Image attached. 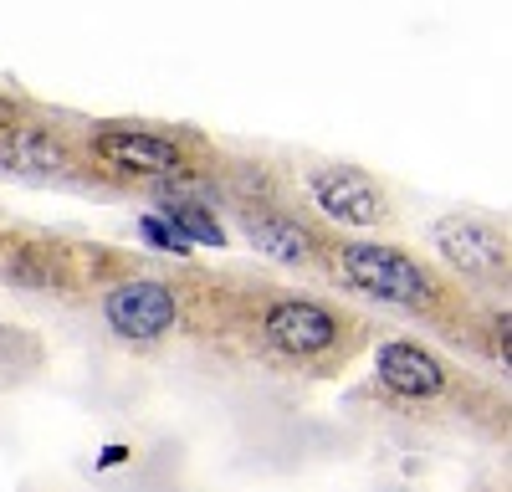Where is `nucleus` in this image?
I'll return each instance as SVG.
<instances>
[{"mask_svg": "<svg viewBox=\"0 0 512 492\" xmlns=\"http://www.w3.org/2000/svg\"><path fill=\"white\" fill-rule=\"evenodd\" d=\"M344 277L359 293L379 298V303H405V308H425L436 298L431 277H425L405 252L395 246H374V241H354L344 246Z\"/></svg>", "mask_w": 512, "mask_h": 492, "instance_id": "obj_1", "label": "nucleus"}, {"mask_svg": "<svg viewBox=\"0 0 512 492\" xmlns=\"http://www.w3.org/2000/svg\"><path fill=\"white\" fill-rule=\"evenodd\" d=\"M103 318L123 339H159L164 328H175L180 308L164 282H118L103 303Z\"/></svg>", "mask_w": 512, "mask_h": 492, "instance_id": "obj_2", "label": "nucleus"}, {"mask_svg": "<svg viewBox=\"0 0 512 492\" xmlns=\"http://www.w3.org/2000/svg\"><path fill=\"white\" fill-rule=\"evenodd\" d=\"M308 190L338 226H379L384 221V195H379V185L364 170L328 164V170H313Z\"/></svg>", "mask_w": 512, "mask_h": 492, "instance_id": "obj_3", "label": "nucleus"}, {"mask_svg": "<svg viewBox=\"0 0 512 492\" xmlns=\"http://www.w3.org/2000/svg\"><path fill=\"white\" fill-rule=\"evenodd\" d=\"M267 339H272V349H282L292 359H308V354L333 349L338 323H333L328 308H318L308 298H287V303L267 308Z\"/></svg>", "mask_w": 512, "mask_h": 492, "instance_id": "obj_4", "label": "nucleus"}, {"mask_svg": "<svg viewBox=\"0 0 512 492\" xmlns=\"http://www.w3.org/2000/svg\"><path fill=\"white\" fill-rule=\"evenodd\" d=\"M374 369H379V385L390 395H405V400H431L446 390V369L431 349H420L410 339H390L379 344L374 354Z\"/></svg>", "mask_w": 512, "mask_h": 492, "instance_id": "obj_5", "label": "nucleus"}, {"mask_svg": "<svg viewBox=\"0 0 512 492\" xmlns=\"http://www.w3.org/2000/svg\"><path fill=\"white\" fill-rule=\"evenodd\" d=\"M436 246H441V257L466 272V277H497L507 267V241L482 226V221H466V216H451L436 226Z\"/></svg>", "mask_w": 512, "mask_h": 492, "instance_id": "obj_6", "label": "nucleus"}, {"mask_svg": "<svg viewBox=\"0 0 512 492\" xmlns=\"http://www.w3.org/2000/svg\"><path fill=\"white\" fill-rule=\"evenodd\" d=\"M98 159H108L113 170H128V175H180V144H169L159 134H144V129H103L93 139Z\"/></svg>", "mask_w": 512, "mask_h": 492, "instance_id": "obj_7", "label": "nucleus"}, {"mask_svg": "<svg viewBox=\"0 0 512 492\" xmlns=\"http://www.w3.org/2000/svg\"><path fill=\"white\" fill-rule=\"evenodd\" d=\"M0 170L26 175V180H47L67 170V149L47 129H6L0 139Z\"/></svg>", "mask_w": 512, "mask_h": 492, "instance_id": "obj_8", "label": "nucleus"}, {"mask_svg": "<svg viewBox=\"0 0 512 492\" xmlns=\"http://www.w3.org/2000/svg\"><path fill=\"white\" fill-rule=\"evenodd\" d=\"M246 231H251V246H256V252H267L272 262L303 267V262L313 257V241H308V231L297 226V221H282V216H251Z\"/></svg>", "mask_w": 512, "mask_h": 492, "instance_id": "obj_9", "label": "nucleus"}, {"mask_svg": "<svg viewBox=\"0 0 512 492\" xmlns=\"http://www.w3.org/2000/svg\"><path fill=\"white\" fill-rule=\"evenodd\" d=\"M164 221L175 226V236H180V241H216V246L226 241V236H221V226L210 221V216L200 211V205H185V200H180V205L169 200V205H164Z\"/></svg>", "mask_w": 512, "mask_h": 492, "instance_id": "obj_10", "label": "nucleus"}, {"mask_svg": "<svg viewBox=\"0 0 512 492\" xmlns=\"http://www.w3.org/2000/svg\"><path fill=\"white\" fill-rule=\"evenodd\" d=\"M144 236H149L154 246H169V252H185V246H190V241H180V236H175V226L159 221V216H149V221H144Z\"/></svg>", "mask_w": 512, "mask_h": 492, "instance_id": "obj_11", "label": "nucleus"}, {"mask_svg": "<svg viewBox=\"0 0 512 492\" xmlns=\"http://www.w3.org/2000/svg\"><path fill=\"white\" fill-rule=\"evenodd\" d=\"M11 123H16V103L0 93V129H11Z\"/></svg>", "mask_w": 512, "mask_h": 492, "instance_id": "obj_12", "label": "nucleus"}]
</instances>
